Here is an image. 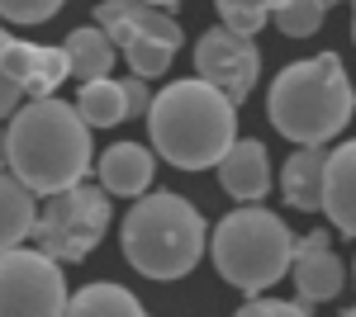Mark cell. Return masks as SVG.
<instances>
[{
    "label": "cell",
    "mask_w": 356,
    "mask_h": 317,
    "mask_svg": "<svg viewBox=\"0 0 356 317\" xmlns=\"http://www.w3.org/2000/svg\"><path fill=\"white\" fill-rule=\"evenodd\" d=\"M90 128L67 100H19L5 123V171L33 194L48 199L90 175Z\"/></svg>",
    "instance_id": "cell-1"
},
{
    "label": "cell",
    "mask_w": 356,
    "mask_h": 317,
    "mask_svg": "<svg viewBox=\"0 0 356 317\" xmlns=\"http://www.w3.org/2000/svg\"><path fill=\"white\" fill-rule=\"evenodd\" d=\"M143 119L152 157H162L176 171H214L238 137V105L200 76L162 85Z\"/></svg>",
    "instance_id": "cell-2"
},
{
    "label": "cell",
    "mask_w": 356,
    "mask_h": 317,
    "mask_svg": "<svg viewBox=\"0 0 356 317\" xmlns=\"http://www.w3.org/2000/svg\"><path fill=\"white\" fill-rule=\"evenodd\" d=\"M352 109L356 95L337 53L290 62L271 80V95H266V114H271L275 132L295 147H328L332 137L347 132Z\"/></svg>",
    "instance_id": "cell-3"
},
{
    "label": "cell",
    "mask_w": 356,
    "mask_h": 317,
    "mask_svg": "<svg viewBox=\"0 0 356 317\" xmlns=\"http://www.w3.org/2000/svg\"><path fill=\"white\" fill-rule=\"evenodd\" d=\"M124 261L147 280H186L195 265L204 261V241H209V223L186 194L171 189H147L138 194L134 209L124 213Z\"/></svg>",
    "instance_id": "cell-4"
},
{
    "label": "cell",
    "mask_w": 356,
    "mask_h": 317,
    "mask_svg": "<svg viewBox=\"0 0 356 317\" xmlns=\"http://www.w3.org/2000/svg\"><path fill=\"white\" fill-rule=\"evenodd\" d=\"M204 251L214 256V270L223 275V284L257 298V293H266L271 284L285 280L295 232L285 228L280 213L261 209V204H238L233 213H223L214 223Z\"/></svg>",
    "instance_id": "cell-5"
},
{
    "label": "cell",
    "mask_w": 356,
    "mask_h": 317,
    "mask_svg": "<svg viewBox=\"0 0 356 317\" xmlns=\"http://www.w3.org/2000/svg\"><path fill=\"white\" fill-rule=\"evenodd\" d=\"M110 194L90 180H76L72 189H57L48 194L38 213H33V246L43 256H53L57 265H72V261H86L105 232H110Z\"/></svg>",
    "instance_id": "cell-6"
},
{
    "label": "cell",
    "mask_w": 356,
    "mask_h": 317,
    "mask_svg": "<svg viewBox=\"0 0 356 317\" xmlns=\"http://www.w3.org/2000/svg\"><path fill=\"white\" fill-rule=\"evenodd\" d=\"M95 24L110 33L114 53L134 67V76L152 80L166 76V67L181 53V24L171 10L143 5V0H100Z\"/></svg>",
    "instance_id": "cell-7"
},
{
    "label": "cell",
    "mask_w": 356,
    "mask_h": 317,
    "mask_svg": "<svg viewBox=\"0 0 356 317\" xmlns=\"http://www.w3.org/2000/svg\"><path fill=\"white\" fill-rule=\"evenodd\" d=\"M67 275L38 246L0 251V317H62Z\"/></svg>",
    "instance_id": "cell-8"
},
{
    "label": "cell",
    "mask_w": 356,
    "mask_h": 317,
    "mask_svg": "<svg viewBox=\"0 0 356 317\" xmlns=\"http://www.w3.org/2000/svg\"><path fill=\"white\" fill-rule=\"evenodd\" d=\"M195 76L223 90L233 105H243L261 80V48L243 33H233V28L209 24L195 43Z\"/></svg>",
    "instance_id": "cell-9"
},
{
    "label": "cell",
    "mask_w": 356,
    "mask_h": 317,
    "mask_svg": "<svg viewBox=\"0 0 356 317\" xmlns=\"http://www.w3.org/2000/svg\"><path fill=\"white\" fill-rule=\"evenodd\" d=\"M295 275V303H328L347 289V261L332 251L328 232H309V237H295V251H290V270Z\"/></svg>",
    "instance_id": "cell-10"
},
{
    "label": "cell",
    "mask_w": 356,
    "mask_h": 317,
    "mask_svg": "<svg viewBox=\"0 0 356 317\" xmlns=\"http://www.w3.org/2000/svg\"><path fill=\"white\" fill-rule=\"evenodd\" d=\"M0 67H5V76L15 80L19 100H48V95L62 90V80H72V67H67L62 48L24 43V38H10L0 48Z\"/></svg>",
    "instance_id": "cell-11"
},
{
    "label": "cell",
    "mask_w": 356,
    "mask_h": 317,
    "mask_svg": "<svg viewBox=\"0 0 356 317\" xmlns=\"http://www.w3.org/2000/svg\"><path fill=\"white\" fill-rule=\"evenodd\" d=\"M152 175H157V157L143 142H114V147L100 152V166H95V185L105 189L110 199H138V194H147Z\"/></svg>",
    "instance_id": "cell-12"
},
{
    "label": "cell",
    "mask_w": 356,
    "mask_h": 317,
    "mask_svg": "<svg viewBox=\"0 0 356 317\" xmlns=\"http://www.w3.org/2000/svg\"><path fill=\"white\" fill-rule=\"evenodd\" d=\"M219 185L238 204H261L271 194V157L257 137H233V147L219 157Z\"/></svg>",
    "instance_id": "cell-13"
},
{
    "label": "cell",
    "mask_w": 356,
    "mask_h": 317,
    "mask_svg": "<svg viewBox=\"0 0 356 317\" xmlns=\"http://www.w3.org/2000/svg\"><path fill=\"white\" fill-rule=\"evenodd\" d=\"M318 213H328V223L352 237L356 232V147L342 142L323 161V185H318Z\"/></svg>",
    "instance_id": "cell-14"
},
{
    "label": "cell",
    "mask_w": 356,
    "mask_h": 317,
    "mask_svg": "<svg viewBox=\"0 0 356 317\" xmlns=\"http://www.w3.org/2000/svg\"><path fill=\"white\" fill-rule=\"evenodd\" d=\"M328 147H300L280 166V194L295 213H318V185H323Z\"/></svg>",
    "instance_id": "cell-15"
},
{
    "label": "cell",
    "mask_w": 356,
    "mask_h": 317,
    "mask_svg": "<svg viewBox=\"0 0 356 317\" xmlns=\"http://www.w3.org/2000/svg\"><path fill=\"white\" fill-rule=\"evenodd\" d=\"M76 114H81L86 128H119L129 119V95H124V80L119 76H95L81 80L76 90Z\"/></svg>",
    "instance_id": "cell-16"
},
{
    "label": "cell",
    "mask_w": 356,
    "mask_h": 317,
    "mask_svg": "<svg viewBox=\"0 0 356 317\" xmlns=\"http://www.w3.org/2000/svg\"><path fill=\"white\" fill-rule=\"evenodd\" d=\"M62 317H147V308H143V298L129 293L124 284L100 280V284H86V289L67 293Z\"/></svg>",
    "instance_id": "cell-17"
},
{
    "label": "cell",
    "mask_w": 356,
    "mask_h": 317,
    "mask_svg": "<svg viewBox=\"0 0 356 317\" xmlns=\"http://www.w3.org/2000/svg\"><path fill=\"white\" fill-rule=\"evenodd\" d=\"M67 67H72V76L76 80H95V76H110V67H114V43H110V33L100 24H81V28H72L67 33Z\"/></svg>",
    "instance_id": "cell-18"
},
{
    "label": "cell",
    "mask_w": 356,
    "mask_h": 317,
    "mask_svg": "<svg viewBox=\"0 0 356 317\" xmlns=\"http://www.w3.org/2000/svg\"><path fill=\"white\" fill-rule=\"evenodd\" d=\"M33 213H38V199L10 171H0V251L24 246L33 232Z\"/></svg>",
    "instance_id": "cell-19"
},
{
    "label": "cell",
    "mask_w": 356,
    "mask_h": 317,
    "mask_svg": "<svg viewBox=\"0 0 356 317\" xmlns=\"http://www.w3.org/2000/svg\"><path fill=\"white\" fill-rule=\"evenodd\" d=\"M323 15H328L323 0H271V24L285 38H314L323 28Z\"/></svg>",
    "instance_id": "cell-20"
},
{
    "label": "cell",
    "mask_w": 356,
    "mask_h": 317,
    "mask_svg": "<svg viewBox=\"0 0 356 317\" xmlns=\"http://www.w3.org/2000/svg\"><path fill=\"white\" fill-rule=\"evenodd\" d=\"M214 5H219V24L243 38H257L271 24V0H214Z\"/></svg>",
    "instance_id": "cell-21"
},
{
    "label": "cell",
    "mask_w": 356,
    "mask_h": 317,
    "mask_svg": "<svg viewBox=\"0 0 356 317\" xmlns=\"http://www.w3.org/2000/svg\"><path fill=\"white\" fill-rule=\"evenodd\" d=\"M67 0H0V19L5 24H48Z\"/></svg>",
    "instance_id": "cell-22"
},
{
    "label": "cell",
    "mask_w": 356,
    "mask_h": 317,
    "mask_svg": "<svg viewBox=\"0 0 356 317\" xmlns=\"http://www.w3.org/2000/svg\"><path fill=\"white\" fill-rule=\"evenodd\" d=\"M233 317H309V308H304V303H290V298H261V293H257V298H247Z\"/></svg>",
    "instance_id": "cell-23"
},
{
    "label": "cell",
    "mask_w": 356,
    "mask_h": 317,
    "mask_svg": "<svg viewBox=\"0 0 356 317\" xmlns=\"http://www.w3.org/2000/svg\"><path fill=\"white\" fill-rule=\"evenodd\" d=\"M119 80H124V95H129V119L147 114V105H152V90H147V80H143V76H119Z\"/></svg>",
    "instance_id": "cell-24"
},
{
    "label": "cell",
    "mask_w": 356,
    "mask_h": 317,
    "mask_svg": "<svg viewBox=\"0 0 356 317\" xmlns=\"http://www.w3.org/2000/svg\"><path fill=\"white\" fill-rule=\"evenodd\" d=\"M5 43H10V28L0 24V48ZM15 109H19V90H15V80L5 76V67H0V119H10Z\"/></svg>",
    "instance_id": "cell-25"
},
{
    "label": "cell",
    "mask_w": 356,
    "mask_h": 317,
    "mask_svg": "<svg viewBox=\"0 0 356 317\" xmlns=\"http://www.w3.org/2000/svg\"><path fill=\"white\" fill-rule=\"evenodd\" d=\"M143 5H157V10H176L181 0H143Z\"/></svg>",
    "instance_id": "cell-26"
},
{
    "label": "cell",
    "mask_w": 356,
    "mask_h": 317,
    "mask_svg": "<svg viewBox=\"0 0 356 317\" xmlns=\"http://www.w3.org/2000/svg\"><path fill=\"white\" fill-rule=\"evenodd\" d=\"M0 171H5V123H0Z\"/></svg>",
    "instance_id": "cell-27"
},
{
    "label": "cell",
    "mask_w": 356,
    "mask_h": 317,
    "mask_svg": "<svg viewBox=\"0 0 356 317\" xmlns=\"http://www.w3.org/2000/svg\"><path fill=\"white\" fill-rule=\"evenodd\" d=\"M323 5H328V10H332V5H347V0H323Z\"/></svg>",
    "instance_id": "cell-28"
}]
</instances>
